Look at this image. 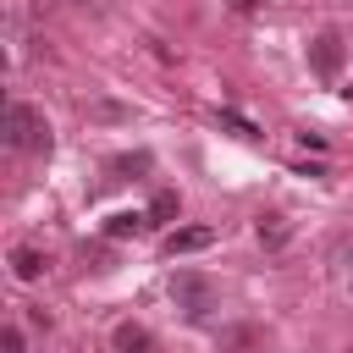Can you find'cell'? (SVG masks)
<instances>
[{
  "instance_id": "1",
  "label": "cell",
  "mask_w": 353,
  "mask_h": 353,
  "mask_svg": "<svg viewBox=\"0 0 353 353\" xmlns=\"http://www.w3.org/2000/svg\"><path fill=\"white\" fill-rule=\"evenodd\" d=\"M6 143L22 149V154H50V121H44V110H33L28 99H11L6 105Z\"/></svg>"
},
{
  "instance_id": "2",
  "label": "cell",
  "mask_w": 353,
  "mask_h": 353,
  "mask_svg": "<svg viewBox=\"0 0 353 353\" xmlns=\"http://www.w3.org/2000/svg\"><path fill=\"white\" fill-rule=\"evenodd\" d=\"M171 303H176L188 320H204V314L221 303V287H215L210 276H199V270H176V276H171Z\"/></svg>"
},
{
  "instance_id": "3",
  "label": "cell",
  "mask_w": 353,
  "mask_h": 353,
  "mask_svg": "<svg viewBox=\"0 0 353 353\" xmlns=\"http://www.w3.org/2000/svg\"><path fill=\"white\" fill-rule=\"evenodd\" d=\"M309 61H314V72H320V77H336V66H342V33H331V28H325V33L309 44Z\"/></svg>"
},
{
  "instance_id": "4",
  "label": "cell",
  "mask_w": 353,
  "mask_h": 353,
  "mask_svg": "<svg viewBox=\"0 0 353 353\" xmlns=\"http://www.w3.org/2000/svg\"><path fill=\"white\" fill-rule=\"evenodd\" d=\"M215 243V226H176L171 237H165V254L176 259V254H199V248H210Z\"/></svg>"
},
{
  "instance_id": "5",
  "label": "cell",
  "mask_w": 353,
  "mask_h": 353,
  "mask_svg": "<svg viewBox=\"0 0 353 353\" xmlns=\"http://www.w3.org/2000/svg\"><path fill=\"white\" fill-rule=\"evenodd\" d=\"M110 347H116V353H154V336H149V325L121 320V325L110 331Z\"/></svg>"
},
{
  "instance_id": "6",
  "label": "cell",
  "mask_w": 353,
  "mask_h": 353,
  "mask_svg": "<svg viewBox=\"0 0 353 353\" xmlns=\"http://www.w3.org/2000/svg\"><path fill=\"white\" fill-rule=\"evenodd\" d=\"M44 270H50V259H44L39 248H28V243L11 248V276H17V281H39Z\"/></svg>"
},
{
  "instance_id": "7",
  "label": "cell",
  "mask_w": 353,
  "mask_h": 353,
  "mask_svg": "<svg viewBox=\"0 0 353 353\" xmlns=\"http://www.w3.org/2000/svg\"><path fill=\"white\" fill-rule=\"evenodd\" d=\"M143 226H149V215H138V210H116V215L105 221V237H110V243H121V237H138Z\"/></svg>"
},
{
  "instance_id": "8",
  "label": "cell",
  "mask_w": 353,
  "mask_h": 353,
  "mask_svg": "<svg viewBox=\"0 0 353 353\" xmlns=\"http://www.w3.org/2000/svg\"><path fill=\"white\" fill-rule=\"evenodd\" d=\"M254 232H259V243H265V248H281V243L292 237L287 215H259V226H254Z\"/></svg>"
},
{
  "instance_id": "9",
  "label": "cell",
  "mask_w": 353,
  "mask_h": 353,
  "mask_svg": "<svg viewBox=\"0 0 353 353\" xmlns=\"http://www.w3.org/2000/svg\"><path fill=\"white\" fill-rule=\"evenodd\" d=\"M265 336L254 331V325H232V331H221V347H232V353H248V347H259Z\"/></svg>"
},
{
  "instance_id": "10",
  "label": "cell",
  "mask_w": 353,
  "mask_h": 353,
  "mask_svg": "<svg viewBox=\"0 0 353 353\" xmlns=\"http://www.w3.org/2000/svg\"><path fill=\"white\" fill-rule=\"evenodd\" d=\"M149 221H176V193H154V204H149Z\"/></svg>"
},
{
  "instance_id": "11",
  "label": "cell",
  "mask_w": 353,
  "mask_h": 353,
  "mask_svg": "<svg viewBox=\"0 0 353 353\" xmlns=\"http://www.w3.org/2000/svg\"><path fill=\"white\" fill-rule=\"evenodd\" d=\"M149 165V154H116L110 160V171H143Z\"/></svg>"
},
{
  "instance_id": "12",
  "label": "cell",
  "mask_w": 353,
  "mask_h": 353,
  "mask_svg": "<svg viewBox=\"0 0 353 353\" xmlns=\"http://www.w3.org/2000/svg\"><path fill=\"white\" fill-rule=\"evenodd\" d=\"M0 347H6V353H28V342H22V331H17V325H6V331H0Z\"/></svg>"
},
{
  "instance_id": "13",
  "label": "cell",
  "mask_w": 353,
  "mask_h": 353,
  "mask_svg": "<svg viewBox=\"0 0 353 353\" xmlns=\"http://www.w3.org/2000/svg\"><path fill=\"white\" fill-rule=\"evenodd\" d=\"M226 6H232V11H254L259 0H226Z\"/></svg>"
}]
</instances>
